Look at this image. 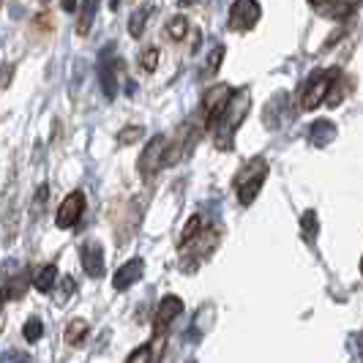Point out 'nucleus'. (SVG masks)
I'll use <instances>...</instances> for the list:
<instances>
[{
  "mask_svg": "<svg viewBox=\"0 0 363 363\" xmlns=\"http://www.w3.org/2000/svg\"><path fill=\"white\" fill-rule=\"evenodd\" d=\"M249 104H252V91L249 88H240V91L233 93L230 104L224 109V115L218 118V123L211 131H213V143H216L218 150H230L233 147V137H235L238 126L246 121L249 115Z\"/></svg>",
  "mask_w": 363,
  "mask_h": 363,
  "instance_id": "obj_1",
  "label": "nucleus"
},
{
  "mask_svg": "<svg viewBox=\"0 0 363 363\" xmlns=\"http://www.w3.org/2000/svg\"><path fill=\"white\" fill-rule=\"evenodd\" d=\"M268 181V162L262 156H255L252 162H246L240 167V172L235 175V194L240 205H252L262 189V183Z\"/></svg>",
  "mask_w": 363,
  "mask_h": 363,
  "instance_id": "obj_2",
  "label": "nucleus"
},
{
  "mask_svg": "<svg viewBox=\"0 0 363 363\" xmlns=\"http://www.w3.org/2000/svg\"><path fill=\"white\" fill-rule=\"evenodd\" d=\"M339 77L336 69H328V72H317L311 74L309 79L303 82L301 88V109H317L323 107L328 99H330V88H333V79Z\"/></svg>",
  "mask_w": 363,
  "mask_h": 363,
  "instance_id": "obj_3",
  "label": "nucleus"
},
{
  "mask_svg": "<svg viewBox=\"0 0 363 363\" xmlns=\"http://www.w3.org/2000/svg\"><path fill=\"white\" fill-rule=\"evenodd\" d=\"M233 88L230 85H211L205 96H202V118H205V126L213 128L218 123V118L224 115V109L233 99Z\"/></svg>",
  "mask_w": 363,
  "mask_h": 363,
  "instance_id": "obj_4",
  "label": "nucleus"
},
{
  "mask_svg": "<svg viewBox=\"0 0 363 363\" xmlns=\"http://www.w3.org/2000/svg\"><path fill=\"white\" fill-rule=\"evenodd\" d=\"M259 3H252V0H238L230 6V30H235V33H246V30H252L257 25V19H259Z\"/></svg>",
  "mask_w": 363,
  "mask_h": 363,
  "instance_id": "obj_5",
  "label": "nucleus"
},
{
  "mask_svg": "<svg viewBox=\"0 0 363 363\" xmlns=\"http://www.w3.org/2000/svg\"><path fill=\"white\" fill-rule=\"evenodd\" d=\"M85 191H72L66 200L60 202V208H57V216H55V224L60 227V230H72L74 224H79V218L85 213Z\"/></svg>",
  "mask_w": 363,
  "mask_h": 363,
  "instance_id": "obj_6",
  "label": "nucleus"
},
{
  "mask_svg": "<svg viewBox=\"0 0 363 363\" xmlns=\"http://www.w3.org/2000/svg\"><path fill=\"white\" fill-rule=\"evenodd\" d=\"M167 150H169V145H167L164 137H153V140L147 143L145 150L140 153V162H137L140 172H143L145 178H150L153 172H159L162 164H167Z\"/></svg>",
  "mask_w": 363,
  "mask_h": 363,
  "instance_id": "obj_7",
  "label": "nucleus"
},
{
  "mask_svg": "<svg viewBox=\"0 0 363 363\" xmlns=\"http://www.w3.org/2000/svg\"><path fill=\"white\" fill-rule=\"evenodd\" d=\"M82 271L88 273L91 279H101L104 271H107V265H104V249H101V243L99 240H88L85 246H82Z\"/></svg>",
  "mask_w": 363,
  "mask_h": 363,
  "instance_id": "obj_8",
  "label": "nucleus"
},
{
  "mask_svg": "<svg viewBox=\"0 0 363 363\" xmlns=\"http://www.w3.org/2000/svg\"><path fill=\"white\" fill-rule=\"evenodd\" d=\"M143 273H145V262L140 259V257H134V259H128L126 265H121L115 276H112V287L118 292L128 290L134 281H140L143 279Z\"/></svg>",
  "mask_w": 363,
  "mask_h": 363,
  "instance_id": "obj_9",
  "label": "nucleus"
},
{
  "mask_svg": "<svg viewBox=\"0 0 363 363\" xmlns=\"http://www.w3.org/2000/svg\"><path fill=\"white\" fill-rule=\"evenodd\" d=\"M218 243V233L216 230H202L200 235L194 238L191 243H186V246H181L186 255H191V259H197V262H202L205 257L211 255L213 249H216Z\"/></svg>",
  "mask_w": 363,
  "mask_h": 363,
  "instance_id": "obj_10",
  "label": "nucleus"
},
{
  "mask_svg": "<svg viewBox=\"0 0 363 363\" xmlns=\"http://www.w3.org/2000/svg\"><path fill=\"white\" fill-rule=\"evenodd\" d=\"M181 311H183V301L178 298V295H167V298H162V303H159V309H156V320H153L156 333H159V330H167L175 317H181Z\"/></svg>",
  "mask_w": 363,
  "mask_h": 363,
  "instance_id": "obj_11",
  "label": "nucleus"
},
{
  "mask_svg": "<svg viewBox=\"0 0 363 363\" xmlns=\"http://www.w3.org/2000/svg\"><path fill=\"white\" fill-rule=\"evenodd\" d=\"M311 9L317 14H323L325 19H342V17H350L352 11H358L361 6L358 3H311Z\"/></svg>",
  "mask_w": 363,
  "mask_h": 363,
  "instance_id": "obj_12",
  "label": "nucleus"
},
{
  "mask_svg": "<svg viewBox=\"0 0 363 363\" xmlns=\"http://www.w3.org/2000/svg\"><path fill=\"white\" fill-rule=\"evenodd\" d=\"M309 140H311V145H317V147L330 145V143L336 140V126H333L330 121H317V123H311Z\"/></svg>",
  "mask_w": 363,
  "mask_h": 363,
  "instance_id": "obj_13",
  "label": "nucleus"
},
{
  "mask_svg": "<svg viewBox=\"0 0 363 363\" xmlns=\"http://www.w3.org/2000/svg\"><path fill=\"white\" fill-rule=\"evenodd\" d=\"M99 82H101L104 96L115 99V93H118V77H115V66L109 60H101V66H99Z\"/></svg>",
  "mask_w": 363,
  "mask_h": 363,
  "instance_id": "obj_14",
  "label": "nucleus"
},
{
  "mask_svg": "<svg viewBox=\"0 0 363 363\" xmlns=\"http://www.w3.org/2000/svg\"><path fill=\"white\" fill-rule=\"evenodd\" d=\"M55 284H57V268H55V265H44V268L36 273V279H33V287H36L38 292L55 290Z\"/></svg>",
  "mask_w": 363,
  "mask_h": 363,
  "instance_id": "obj_15",
  "label": "nucleus"
},
{
  "mask_svg": "<svg viewBox=\"0 0 363 363\" xmlns=\"http://www.w3.org/2000/svg\"><path fill=\"white\" fill-rule=\"evenodd\" d=\"M317 233H320V218L314 211H306L303 216H301V235L306 243H314L317 240Z\"/></svg>",
  "mask_w": 363,
  "mask_h": 363,
  "instance_id": "obj_16",
  "label": "nucleus"
},
{
  "mask_svg": "<svg viewBox=\"0 0 363 363\" xmlns=\"http://www.w3.org/2000/svg\"><path fill=\"white\" fill-rule=\"evenodd\" d=\"M153 11V6H140L134 14H131V19H128V33L134 38H140L143 36V30H145V22H147V14Z\"/></svg>",
  "mask_w": 363,
  "mask_h": 363,
  "instance_id": "obj_17",
  "label": "nucleus"
},
{
  "mask_svg": "<svg viewBox=\"0 0 363 363\" xmlns=\"http://www.w3.org/2000/svg\"><path fill=\"white\" fill-rule=\"evenodd\" d=\"M88 330H91V325H88L85 320H74V323H69V328H66V342L72 347L82 345V339L88 336Z\"/></svg>",
  "mask_w": 363,
  "mask_h": 363,
  "instance_id": "obj_18",
  "label": "nucleus"
},
{
  "mask_svg": "<svg viewBox=\"0 0 363 363\" xmlns=\"http://www.w3.org/2000/svg\"><path fill=\"white\" fill-rule=\"evenodd\" d=\"M93 17H96V6L93 3H79V22H77V33L85 36L91 30Z\"/></svg>",
  "mask_w": 363,
  "mask_h": 363,
  "instance_id": "obj_19",
  "label": "nucleus"
},
{
  "mask_svg": "<svg viewBox=\"0 0 363 363\" xmlns=\"http://www.w3.org/2000/svg\"><path fill=\"white\" fill-rule=\"evenodd\" d=\"M221 60H224V47H216L213 52L208 55V60H205V66H202V72H200V77L202 79H211L213 74L221 69Z\"/></svg>",
  "mask_w": 363,
  "mask_h": 363,
  "instance_id": "obj_20",
  "label": "nucleus"
},
{
  "mask_svg": "<svg viewBox=\"0 0 363 363\" xmlns=\"http://www.w3.org/2000/svg\"><path fill=\"white\" fill-rule=\"evenodd\" d=\"M202 230H205V227H202V216H191V218H189V224L183 227V233H181V246L191 243L194 238L200 235Z\"/></svg>",
  "mask_w": 363,
  "mask_h": 363,
  "instance_id": "obj_21",
  "label": "nucleus"
},
{
  "mask_svg": "<svg viewBox=\"0 0 363 363\" xmlns=\"http://www.w3.org/2000/svg\"><path fill=\"white\" fill-rule=\"evenodd\" d=\"M22 336H25L30 345H36L38 339L44 336V325H41V320H38V317H30V320L25 323V328H22Z\"/></svg>",
  "mask_w": 363,
  "mask_h": 363,
  "instance_id": "obj_22",
  "label": "nucleus"
},
{
  "mask_svg": "<svg viewBox=\"0 0 363 363\" xmlns=\"http://www.w3.org/2000/svg\"><path fill=\"white\" fill-rule=\"evenodd\" d=\"M186 30H189L186 17H172L167 22V36L172 38V41H181V38L186 36Z\"/></svg>",
  "mask_w": 363,
  "mask_h": 363,
  "instance_id": "obj_23",
  "label": "nucleus"
},
{
  "mask_svg": "<svg viewBox=\"0 0 363 363\" xmlns=\"http://www.w3.org/2000/svg\"><path fill=\"white\" fill-rule=\"evenodd\" d=\"M143 137V126H126L123 131H118V145H131V143H137Z\"/></svg>",
  "mask_w": 363,
  "mask_h": 363,
  "instance_id": "obj_24",
  "label": "nucleus"
},
{
  "mask_svg": "<svg viewBox=\"0 0 363 363\" xmlns=\"http://www.w3.org/2000/svg\"><path fill=\"white\" fill-rule=\"evenodd\" d=\"M140 66L145 72H156V66H159V50L156 47H147L145 52L140 55Z\"/></svg>",
  "mask_w": 363,
  "mask_h": 363,
  "instance_id": "obj_25",
  "label": "nucleus"
},
{
  "mask_svg": "<svg viewBox=\"0 0 363 363\" xmlns=\"http://www.w3.org/2000/svg\"><path fill=\"white\" fill-rule=\"evenodd\" d=\"M150 358H153V350H150V345H143V347H137V350L128 355L126 363H150Z\"/></svg>",
  "mask_w": 363,
  "mask_h": 363,
  "instance_id": "obj_26",
  "label": "nucleus"
},
{
  "mask_svg": "<svg viewBox=\"0 0 363 363\" xmlns=\"http://www.w3.org/2000/svg\"><path fill=\"white\" fill-rule=\"evenodd\" d=\"M11 77H14V63H9V66L0 69V88H9L11 85Z\"/></svg>",
  "mask_w": 363,
  "mask_h": 363,
  "instance_id": "obj_27",
  "label": "nucleus"
},
{
  "mask_svg": "<svg viewBox=\"0 0 363 363\" xmlns=\"http://www.w3.org/2000/svg\"><path fill=\"white\" fill-rule=\"evenodd\" d=\"M361 273H363V255H361Z\"/></svg>",
  "mask_w": 363,
  "mask_h": 363,
  "instance_id": "obj_28",
  "label": "nucleus"
},
{
  "mask_svg": "<svg viewBox=\"0 0 363 363\" xmlns=\"http://www.w3.org/2000/svg\"><path fill=\"white\" fill-rule=\"evenodd\" d=\"M361 345H363V333H361Z\"/></svg>",
  "mask_w": 363,
  "mask_h": 363,
  "instance_id": "obj_29",
  "label": "nucleus"
}]
</instances>
